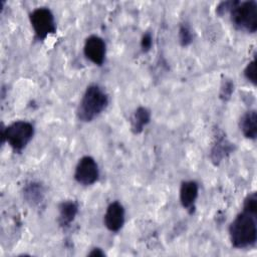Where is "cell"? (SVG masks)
<instances>
[{"instance_id": "cell-4", "label": "cell", "mask_w": 257, "mask_h": 257, "mask_svg": "<svg viewBox=\"0 0 257 257\" xmlns=\"http://www.w3.org/2000/svg\"><path fill=\"white\" fill-rule=\"evenodd\" d=\"M230 19L233 26L239 30L254 33L257 30L256 1H235L230 9Z\"/></svg>"}, {"instance_id": "cell-20", "label": "cell", "mask_w": 257, "mask_h": 257, "mask_svg": "<svg viewBox=\"0 0 257 257\" xmlns=\"http://www.w3.org/2000/svg\"><path fill=\"white\" fill-rule=\"evenodd\" d=\"M235 1H225V2H221L217 9H216V12L219 14V15H223L225 14L226 12L230 11V9L233 7Z\"/></svg>"}, {"instance_id": "cell-12", "label": "cell", "mask_w": 257, "mask_h": 257, "mask_svg": "<svg viewBox=\"0 0 257 257\" xmlns=\"http://www.w3.org/2000/svg\"><path fill=\"white\" fill-rule=\"evenodd\" d=\"M151 120V111L149 108L145 107V106H140L138 107L132 118H131V127H132V132L135 135L141 134L145 126L150 122Z\"/></svg>"}, {"instance_id": "cell-1", "label": "cell", "mask_w": 257, "mask_h": 257, "mask_svg": "<svg viewBox=\"0 0 257 257\" xmlns=\"http://www.w3.org/2000/svg\"><path fill=\"white\" fill-rule=\"evenodd\" d=\"M229 236L234 248L254 246L257 240V214L242 209L229 226Z\"/></svg>"}, {"instance_id": "cell-13", "label": "cell", "mask_w": 257, "mask_h": 257, "mask_svg": "<svg viewBox=\"0 0 257 257\" xmlns=\"http://www.w3.org/2000/svg\"><path fill=\"white\" fill-rule=\"evenodd\" d=\"M232 152V144L229 143L224 136L216 139L211 151V158L215 164L221 162V160Z\"/></svg>"}, {"instance_id": "cell-5", "label": "cell", "mask_w": 257, "mask_h": 257, "mask_svg": "<svg viewBox=\"0 0 257 257\" xmlns=\"http://www.w3.org/2000/svg\"><path fill=\"white\" fill-rule=\"evenodd\" d=\"M29 21L39 40H44L50 34L55 33L56 25L54 15L47 7H38L29 14Z\"/></svg>"}, {"instance_id": "cell-9", "label": "cell", "mask_w": 257, "mask_h": 257, "mask_svg": "<svg viewBox=\"0 0 257 257\" xmlns=\"http://www.w3.org/2000/svg\"><path fill=\"white\" fill-rule=\"evenodd\" d=\"M199 195V185L195 181H185L180 188V202L184 209L193 213Z\"/></svg>"}, {"instance_id": "cell-17", "label": "cell", "mask_w": 257, "mask_h": 257, "mask_svg": "<svg viewBox=\"0 0 257 257\" xmlns=\"http://www.w3.org/2000/svg\"><path fill=\"white\" fill-rule=\"evenodd\" d=\"M244 76L246 77V79L248 81H250L254 85L256 84V61H255V59H253L246 65V67L244 69Z\"/></svg>"}, {"instance_id": "cell-14", "label": "cell", "mask_w": 257, "mask_h": 257, "mask_svg": "<svg viewBox=\"0 0 257 257\" xmlns=\"http://www.w3.org/2000/svg\"><path fill=\"white\" fill-rule=\"evenodd\" d=\"M24 196L27 200V202H30L31 204H36L41 202L43 197V191L39 184L36 183H30L25 187L24 190Z\"/></svg>"}, {"instance_id": "cell-18", "label": "cell", "mask_w": 257, "mask_h": 257, "mask_svg": "<svg viewBox=\"0 0 257 257\" xmlns=\"http://www.w3.org/2000/svg\"><path fill=\"white\" fill-rule=\"evenodd\" d=\"M234 90V84L230 80H226L223 82V85L221 87V92H220V97L224 100H227L230 98L232 92Z\"/></svg>"}, {"instance_id": "cell-10", "label": "cell", "mask_w": 257, "mask_h": 257, "mask_svg": "<svg viewBox=\"0 0 257 257\" xmlns=\"http://www.w3.org/2000/svg\"><path fill=\"white\" fill-rule=\"evenodd\" d=\"M239 127L245 138L255 140L257 137V113L255 109L245 112L239 121Z\"/></svg>"}, {"instance_id": "cell-21", "label": "cell", "mask_w": 257, "mask_h": 257, "mask_svg": "<svg viewBox=\"0 0 257 257\" xmlns=\"http://www.w3.org/2000/svg\"><path fill=\"white\" fill-rule=\"evenodd\" d=\"M87 255H88V256H93V257H95V256H104L105 253H104L100 248L96 247V248H93Z\"/></svg>"}, {"instance_id": "cell-19", "label": "cell", "mask_w": 257, "mask_h": 257, "mask_svg": "<svg viewBox=\"0 0 257 257\" xmlns=\"http://www.w3.org/2000/svg\"><path fill=\"white\" fill-rule=\"evenodd\" d=\"M153 45V36L150 32H146L143 34L141 39V48L143 52H148L151 50Z\"/></svg>"}, {"instance_id": "cell-16", "label": "cell", "mask_w": 257, "mask_h": 257, "mask_svg": "<svg viewBox=\"0 0 257 257\" xmlns=\"http://www.w3.org/2000/svg\"><path fill=\"white\" fill-rule=\"evenodd\" d=\"M243 209L248 212L257 214V196H256L255 192L249 194L245 198L244 203H243Z\"/></svg>"}, {"instance_id": "cell-7", "label": "cell", "mask_w": 257, "mask_h": 257, "mask_svg": "<svg viewBox=\"0 0 257 257\" xmlns=\"http://www.w3.org/2000/svg\"><path fill=\"white\" fill-rule=\"evenodd\" d=\"M83 53L90 62L100 66L105 60L106 44L101 37L97 35H90L85 39Z\"/></svg>"}, {"instance_id": "cell-11", "label": "cell", "mask_w": 257, "mask_h": 257, "mask_svg": "<svg viewBox=\"0 0 257 257\" xmlns=\"http://www.w3.org/2000/svg\"><path fill=\"white\" fill-rule=\"evenodd\" d=\"M59 216H58V222L61 227H69L70 224L75 219L77 213H78V205L76 202L68 200L62 202L59 207Z\"/></svg>"}, {"instance_id": "cell-15", "label": "cell", "mask_w": 257, "mask_h": 257, "mask_svg": "<svg viewBox=\"0 0 257 257\" xmlns=\"http://www.w3.org/2000/svg\"><path fill=\"white\" fill-rule=\"evenodd\" d=\"M179 41L182 46H188L193 41V33L187 24H182L179 28Z\"/></svg>"}, {"instance_id": "cell-8", "label": "cell", "mask_w": 257, "mask_h": 257, "mask_svg": "<svg viewBox=\"0 0 257 257\" xmlns=\"http://www.w3.org/2000/svg\"><path fill=\"white\" fill-rule=\"evenodd\" d=\"M104 226L110 232H118L124 224V208L118 201L111 202L103 216Z\"/></svg>"}, {"instance_id": "cell-2", "label": "cell", "mask_w": 257, "mask_h": 257, "mask_svg": "<svg viewBox=\"0 0 257 257\" xmlns=\"http://www.w3.org/2000/svg\"><path fill=\"white\" fill-rule=\"evenodd\" d=\"M107 93L98 84L86 87L76 109V115L81 121H91L98 116L108 105Z\"/></svg>"}, {"instance_id": "cell-6", "label": "cell", "mask_w": 257, "mask_h": 257, "mask_svg": "<svg viewBox=\"0 0 257 257\" xmlns=\"http://www.w3.org/2000/svg\"><path fill=\"white\" fill-rule=\"evenodd\" d=\"M99 170L97 163L90 156L82 157L74 171L75 181L82 186H90L98 181Z\"/></svg>"}, {"instance_id": "cell-3", "label": "cell", "mask_w": 257, "mask_h": 257, "mask_svg": "<svg viewBox=\"0 0 257 257\" xmlns=\"http://www.w3.org/2000/svg\"><path fill=\"white\" fill-rule=\"evenodd\" d=\"M34 136V126L26 120H16L1 130L2 143L6 142L14 152L23 151Z\"/></svg>"}]
</instances>
